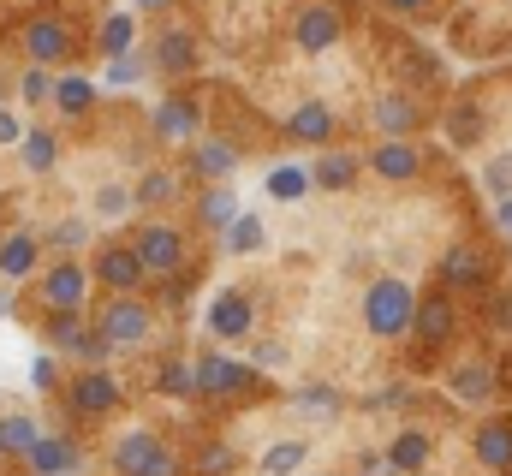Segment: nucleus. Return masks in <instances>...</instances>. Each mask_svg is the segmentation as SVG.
Returning a JSON list of instances; mask_svg holds the SVG:
<instances>
[{"label":"nucleus","mask_w":512,"mask_h":476,"mask_svg":"<svg viewBox=\"0 0 512 476\" xmlns=\"http://www.w3.org/2000/svg\"><path fill=\"white\" fill-rule=\"evenodd\" d=\"M370 167H376V179H387V185H405V179L423 173V149L411 137H382L370 149Z\"/></svg>","instance_id":"dca6fc26"},{"label":"nucleus","mask_w":512,"mask_h":476,"mask_svg":"<svg viewBox=\"0 0 512 476\" xmlns=\"http://www.w3.org/2000/svg\"><path fill=\"white\" fill-rule=\"evenodd\" d=\"M233 465H239V453H233L227 441H209V447L197 453V465H191V471H197V476H227Z\"/></svg>","instance_id":"ea45409f"},{"label":"nucleus","mask_w":512,"mask_h":476,"mask_svg":"<svg viewBox=\"0 0 512 476\" xmlns=\"http://www.w3.org/2000/svg\"><path fill=\"white\" fill-rule=\"evenodd\" d=\"M131 197H137V209H167V203L185 197V179H179L173 167H149V173H137Z\"/></svg>","instance_id":"b1692460"},{"label":"nucleus","mask_w":512,"mask_h":476,"mask_svg":"<svg viewBox=\"0 0 512 476\" xmlns=\"http://www.w3.org/2000/svg\"><path fill=\"white\" fill-rule=\"evenodd\" d=\"M483 191L501 203V197H512V149H501L489 167H483Z\"/></svg>","instance_id":"79ce46f5"},{"label":"nucleus","mask_w":512,"mask_h":476,"mask_svg":"<svg viewBox=\"0 0 512 476\" xmlns=\"http://www.w3.org/2000/svg\"><path fill=\"white\" fill-rule=\"evenodd\" d=\"M120 405H126V387H120V375H114V369H84V375H72V381H66V411H72V417H84V423L114 417Z\"/></svg>","instance_id":"f03ea898"},{"label":"nucleus","mask_w":512,"mask_h":476,"mask_svg":"<svg viewBox=\"0 0 512 476\" xmlns=\"http://www.w3.org/2000/svg\"><path fill=\"white\" fill-rule=\"evenodd\" d=\"M24 54H30V66H60L72 54V24L60 12H36L24 24Z\"/></svg>","instance_id":"9b49d317"},{"label":"nucleus","mask_w":512,"mask_h":476,"mask_svg":"<svg viewBox=\"0 0 512 476\" xmlns=\"http://www.w3.org/2000/svg\"><path fill=\"white\" fill-rule=\"evenodd\" d=\"M304 459H310L304 441H280V447L262 453V476H292V471H304Z\"/></svg>","instance_id":"c9c22d12"},{"label":"nucleus","mask_w":512,"mask_h":476,"mask_svg":"<svg viewBox=\"0 0 512 476\" xmlns=\"http://www.w3.org/2000/svg\"><path fill=\"white\" fill-rule=\"evenodd\" d=\"M471 453H477V465L483 471H512V423L507 417H495V423H483L477 429V441H471Z\"/></svg>","instance_id":"412c9836"},{"label":"nucleus","mask_w":512,"mask_h":476,"mask_svg":"<svg viewBox=\"0 0 512 476\" xmlns=\"http://www.w3.org/2000/svg\"><path fill=\"white\" fill-rule=\"evenodd\" d=\"M340 36H346V12L334 0H304L298 6V18H292V48L298 54H328V48H340Z\"/></svg>","instance_id":"20e7f679"},{"label":"nucleus","mask_w":512,"mask_h":476,"mask_svg":"<svg viewBox=\"0 0 512 476\" xmlns=\"http://www.w3.org/2000/svg\"><path fill=\"white\" fill-rule=\"evenodd\" d=\"M417 119H423V108H417L405 90H387V96L370 102V125H376L382 137H411V131H417Z\"/></svg>","instance_id":"a211bd4d"},{"label":"nucleus","mask_w":512,"mask_h":476,"mask_svg":"<svg viewBox=\"0 0 512 476\" xmlns=\"http://www.w3.org/2000/svg\"><path fill=\"white\" fill-rule=\"evenodd\" d=\"M161 447H167V441H161L155 429H131V435H120V441H114L108 465H114L120 476H137L143 465H149V459H155V453H161Z\"/></svg>","instance_id":"4be33fe9"},{"label":"nucleus","mask_w":512,"mask_h":476,"mask_svg":"<svg viewBox=\"0 0 512 476\" xmlns=\"http://www.w3.org/2000/svg\"><path fill=\"white\" fill-rule=\"evenodd\" d=\"M495 227L512 238V197H501V203H495Z\"/></svg>","instance_id":"603ef678"},{"label":"nucleus","mask_w":512,"mask_h":476,"mask_svg":"<svg viewBox=\"0 0 512 476\" xmlns=\"http://www.w3.org/2000/svg\"><path fill=\"white\" fill-rule=\"evenodd\" d=\"M42 435H48V429H42L36 417H24V411L0 417V459H12V453H30V447H36Z\"/></svg>","instance_id":"c756f323"},{"label":"nucleus","mask_w":512,"mask_h":476,"mask_svg":"<svg viewBox=\"0 0 512 476\" xmlns=\"http://www.w3.org/2000/svg\"><path fill=\"white\" fill-rule=\"evenodd\" d=\"M358 476H399V471H393V459H387V453H364Z\"/></svg>","instance_id":"8fccbe9b"},{"label":"nucleus","mask_w":512,"mask_h":476,"mask_svg":"<svg viewBox=\"0 0 512 476\" xmlns=\"http://www.w3.org/2000/svg\"><path fill=\"white\" fill-rule=\"evenodd\" d=\"M143 280H149V268L137 256V244H102L96 250V286H108L114 298H137Z\"/></svg>","instance_id":"6e6552de"},{"label":"nucleus","mask_w":512,"mask_h":476,"mask_svg":"<svg viewBox=\"0 0 512 476\" xmlns=\"http://www.w3.org/2000/svg\"><path fill=\"white\" fill-rule=\"evenodd\" d=\"M18 161H24L30 173H48V167L60 161V137H54V131H42V125H36V131H24V137H18Z\"/></svg>","instance_id":"7c9ffc66"},{"label":"nucleus","mask_w":512,"mask_h":476,"mask_svg":"<svg viewBox=\"0 0 512 476\" xmlns=\"http://www.w3.org/2000/svg\"><path fill=\"white\" fill-rule=\"evenodd\" d=\"M155 387H161L167 399H191V393H197V363H185V357H167V363L155 369Z\"/></svg>","instance_id":"473e14b6"},{"label":"nucleus","mask_w":512,"mask_h":476,"mask_svg":"<svg viewBox=\"0 0 512 476\" xmlns=\"http://www.w3.org/2000/svg\"><path fill=\"white\" fill-rule=\"evenodd\" d=\"M477 137H483V114H477L471 102H453V108H447V143H453V149H471Z\"/></svg>","instance_id":"72a5a7b5"},{"label":"nucleus","mask_w":512,"mask_h":476,"mask_svg":"<svg viewBox=\"0 0 512 476\" xmlns=\"http://www.w3.org/2000/svg\"><path fill=\"white\" fill-rule=\"evenodd\" d=\"M6 310H12V292H6V286H0V316H6Z\"/></svg>","instance_id":"6e6d98bb"},{"label":"nucleus","mask_w":512,"mask_h":476,"mask_svg":"<svg viewBox=\"0 0 512 476\" xmlns=\"http://www.w3.org/2000/svg\"><path fill=\"white\" fill-rule=\"evenodd\" d=\"M155 137H161L167 149H191V143L203 137V102H191V96H161V108H155Z\"/></svg>","instance_id":"ddd939ff"},{"label":"nucleus","mask_w":512,"mask_h":476,"mask_svg":"<svg viewBox=\"0 0 512 476\" xmlns=\"http://www.w3.org/2000/svg\"><path fill=\"white\" fill-rule=\"evenodd\" d=\"M197 60H203V36H197L191 24L167 18V30L155 36V54H149V66H155L161 78H185V72H191Z\"/></svg>","instance_id":"1a4fd4ad"},{"label":"nucleus","mask_w":512,"mask_h":476,"mask_svg":"<svg viewBox=\"0 0 512 476\" xmlns=\"http://www.w3.org/2000/svg\"><path fill=\"white\" fill-rule=\"evenodd\" d=\"M310 185H316V179H310L304 167H274V173L262 179V191H268L274 203H298V197H310Z\"/></svg>","instance_id":"2f4dec72"},{"label":"nucleus","mask_w":512,"mask_h":476,"mask_svg":"<svg viewBox=\"0 0 512 476\" xmlns=\"http://www.w3.org/2000/svg\"><path fill=\"white\" fill-rule=\"evenodd\" d=\"M54 90H60V78H54L48 66H24V78H18V96H24L30 108H42V102H54Z\"/></svg>","instance_id":"4c0bfd02"},{"label":"nucleus","mask_w":512,"mask_h":476,"mask_svg":"<svg viewBox=\"0 0 512 476\" xmlns=\"http://www.w3.org/2000/svg\"><path fill=\"white\" fill-rule=\"evenodd\" d=\"M447 387H453V399H465V405H489L501 381H495V369H489V363H453Z\"/></svg>","instance_id":"a878e982"},{"label":"nucleus","mask_w":512,"mask_h":476,"mask_svg":"<svg viewBox=\"0 0 512 476\" xmlns=\"http://www.w3.org/2000/svg\"><path fill=\"white\" fill-rule=\"evenodd\" d=\"M489 280H495V262L477 244H453L441 256V292H489Z\"/></svg>","instance_id":"f8f14e48"},{"label":"nucleus","mask_w":512,"mask_h":476,"mask_svg":"<svg viewBox=\"0 0 512 476\" xmlns=\"http://www.w3.org/2000/svg\"><path fill=\"white\" fill-rule=\"evenodd\" d=\"M209 334L215 340H233V346H245L256 334V304L251 292H221L215 304H209Z\"/></svg>","instance_id":"2eb2a0df"},{"label":"nucleus","mask_w":512,"mask_h":476,"mask_svg":"<svg viewBox=\"0 0 512 476\" xmlns=\"http://www.w3.org/2000/svg\"><path fill=\"white\" fill-rule=\"evenodd\" d=\"M24 137V125L12 119V108H0V143H18Z\"/></svg>","instance_id":"3c124183"},{"label":"nucleus","mask_w":512,"mask_h":476,"mask_svg":"<svg viewBox=\"0 0 512 476\" xmlns=\"http://www.w3.org/2000/svg\"><path fill=\"white\" fill-rule=\"evenodd\" d=\"M239 215H245V209H239V191H233V185H203V191H197V227L227 233Z\"/></svg>","instance_id":"aec40b11"},{"label":"nucleus","mask_w":512,"mask_h":476,"mask_svg":"<svg viewBox=\"0 0 512 476\" xmlns=\"http://www.w3.org/2000/svg\"><path fill=\"white\" fill-rule=\"evenodd\" d=\"M256 387V363L245 357H227V352H203L197 357V393L209 399H239Z\"/></svg>","instance_id":"423d86ee"},{"label":"nucleus","mask_w":512,"mask_h":476,"mask_svg":"<svg viewBox=\"0 0 512 476\" xmlns=\"http://www.w3.org/2000/svg\"><path fill=\"white\" fill-rule=\"evenodd\" d=\"M292 405L310 411V417H334V411H340V393H334V387H298Z\"/></svg>","instance_id":"a19ab883"},{"label":"nucleus","mask_w":512,"mask_h":476,"mask_svg":"<svg viewBox=\"0 0 512 476\" xmlns=\"http://www.w3.org/2000/svg\"><path fill=\"white\" fill-rule=\"evenodd\" d=\"M131 42H137V12H108L102 30H96V48H102L108 60H126Z\"/></svg>","instance_id":"cd10ccee"},{"label":"nucleus","mask_w":512,"mask_h":476,"mask_svg":"<svg viewBox=\"0 0 512 476\" xmlns=\"http://www.w3.org/2000/svg\"><path fill=\"white\" fill-rule=\"evenodd\" d=\"M42 244H54V250H84V244H90V221H78V215H72V221H60L54 233L42 238Z\"/></svg>","instance_id":"37998d69"},{"label":"nucleus","mask_w":512,"mask_h":476,"mask_svg":"<svg viewBox=\"0 0 512 476\" xmlns=\"http://www.w3.org/2000/svg\"><path fill=\"white\" fill-rule=\"evenodd\" d=\"M30 387H36V393H54V387H60V363H54L48 352L30 363Z\"/></svg>","instance_id":"a18cd8bd"},{"label":"nucleus","mask_w":512,"mask_h":476,"mask_svg":"<svg viewBox=\"0 0 512 476\" xmlns=\"http://www.w3.org/2000/svg\"><path fill=\"white\" fill-rule=\"evenodd\" d=\"M334 131H340V119H334L328 102H316V96H304V102L286 114V137H292V143H322V149H328Z\"/></svg>","instance_id":"f3484780"},{"label":"nucleus","mask_w":512,"mask_h":476,"mask_svg":"<svg viewBox=\"0 0 512 476\" xmlns=\"http://www.w3.org/2000/svg\"><path fill=\"white\" fill-rule=\"evenodd\" d=\"M387 459H393L399 476H417L423 465H429V435H423V429H399L393 447H387Z\"/></svg>","instance_id":"c85d7f7f"},{"label":"nucleus","mask_w":512,"mask_h":476,"mask_svg":"<svg viewBox=\"0 0 512 476\" xmlns=\"http://www.w3.org/2000/svg\"><path fill=\"white\" fill-rule=\"evenodd\" d=\"M84 334H90V328H84L78 316H54V310H48V322H42V340H48L54 352H78Z\"/></svg>","instance_id":"e433bc0d"},{"label":"nucleus","mask_w":512,"mask_h":476,"mask_svg":"<svg viewBox=\"0 0 512 476\" xmlns=\"http://www.w3.org/2000/svg\"><path fill=\"white\" fill-rule=\"evenodd\" d=\"M96 334H102L114 352H131V346H143V340L155 334V310H149L143 298H108L102 316H96Z\"/></svg>","instance_id":"7ed1b4c3"},{"label":"nucleus","mask_w":512,"mask_h":476,"mask_svg":"<svg viewBox=\"0 0 512 476\" xmlns=\"http://www.w3.org/2000/svg\"><path fill=\"white\" fill-rule=\"evenodd\" d=\"M358 173H364V161H358L352 149H322V161L310 167V179H316L322 191H352Z\"/></svg>","instance_id":"393cba45"},{"label":"nucleus","mask_w":512,"mask_h":476,"mask_svg":"<svg viewBox=\"0 0 512 476\" xmlns=\"http://www.w3.org/2000/svg\"><path fill=\"white\" fill-rule=\"evenodd\" d=\"M24 459H30V471H36V476H72L78 465H84V453H78V441H72V435H42Z\"/></svg>","instance_id":"6ab92c4d"},{"label":"nucleus","mask_w":512,"mask_h":476,"mask_svg":"<svg viewBox=\"0 0 512 476\" xmlns=\"http://www.w3.org/2000/svg\"><path fill=\"white\" fill-rule=\"evenodd\" d=\"M262 221H256V215H239V221H233V227H227V233H221V250H227V256H256V250H262Z\"/></svg>","instance_id":"f704fd0d"},{"label":"nucleus","mask_w":512,"mask_h":476,"mask_svg":"<svg viewBox=\"0 0 512 476\" xmlns=\"http://www.w3.org/2000/svg\"><path fill=\"white\" fill-rule=\"evenodd\" d=\"M137 12H173V0H131Z\"/></svg>","instance_id":"5fc2aeb1"},{"label":"nucleus","mask_w":512,"mask_h":476,"mask_svg":"<svg viewBox=\"0 0 512 476\" xmlns=\"http://www.w3.org/2000/svg\"><path fill=\"white\" fill-rule=\"evenodd\" d=\"M185 173H191V179H203V185H233V173H239V143H233V137L203 131V137L185 149Z\"/></svg>","instance_id":"0eeeda50"},{"label":"nucleus","mask_w":512,"mask_h":476,"mask_svg":"<svg viewBox=\"0 0 512 476\" xmlns=\"http://www.w3.org/2000/svg\"><path fill=\"white\" fill-rule=\"evenodd\" d=\"M411 316H417V292L399 280V274H382L370 292H364V328L376 340H405L411 334Z\"/></svg>","instance_id":"f257e3e1"},{"label":"nucleus","mask_w":512,"mask_h":476,"mask_svg":"<svg viewBox=\"0 0 512 476\" xmlns=\"http://www.w3.org/2000/svg\"><path fill=\"white\" fill-rule=\"evenodd\" d=\"M387 12H423V6H429V0H382Z\"/></svg>","instance_id":"864d4df0"},{"label":"nucleus","mask_w":512,"mask_h":476,"mask_svg":"<svg viewBox=\"0 0 512 476\" xmlns=\"http://www.w3.org/2000/svg\"><path fill=\"white\" fill-rule=\"evenodd\" d=\"M489 328H501V334H512V292H501V298L489 304Z\"/></svg>","instance_id":"09e8293b"},{"label":"nucleus","mask_w":512,"mask_h":476,"mask_svg":"<svg viewBox=\"0 0 512 476\" xmlns=\"http://www.w3.org/2000/svg\"><path fill=\"white\" fill-rule=\"evenodd\" d=\"M131 244H137L143 268H149V274H161V280H167V274H179V268H185V250H191V238L179 233L173 221H143Z\"/></svg>","instance_id":"39448f33"},{"label":"nucleus","mask_w":512,"mask_h":476,"mask_svg":"<svg viewBox=\"0 0 512 476\" xmlns=\"http://www.w3.org/2000/svg\"><path fill=\"white\" fill-rule=\"evenodd\" d=\"M131 209H137L131 185H102V191H96V215H102V221H120V215H131Z\"/></svg>","instance_id":"58836bf2"},{"label":"nucleus","mask_w":512,"mask_h":476,"mask_svg":"<svg viewBox=\"0 0 512 476\" xmlns=\"http://www.w3.org/2000/svg\"><path fill=\"white\" fill-rule=\"evenodd\" d=\"M96 96H102V84H96V78L66 72V78H60V90H54V108H60L66 119H84L90 108H96Z\"/></svg>","instance_id":"bb28decb"},{"label":"nucleus","mask_w":512,"mask_h":476,"mask_svg":"<svg viewBox=\"0 0 512 476\" xmlns=\"http://www.w3.org/2000/svg\"><path fill=\"white\" fill-rule=\"evenodd\" d=\"M411 334H417L423 346H447V340L459 334V304H453V292H423V298H417V316H411Z\"/></svg>","instance_id":"4468645a"},{"label":"nucleus","mask_w":512,"mask_h":476,"mask_svg":"<svg viewBox=\"0 0 512 476\" xmlns=\"http://www.w3.org/2000/svg\"><path fill=\"white\" fill-rule=\"evenodd\" d=\"M137 476H185V459H179L173 447H161V453H155V459H149Z\"/></svg>","instance_id":"49530a36"},{"label":"nucleus","mask_w":512,"mask_h":476,"mask_svg":"<svg viewBox=\"0 0 512 476\" xmlns=\"http://www.w3.org/2000/svg\"><path fill=\"white\" fill-rule=\"evenodd\" d=\"M251 363L256 369H280V363H286V346H280V340H256Z\"/></svg>","instance_id":"de8ad7c7"},{"label":"nucleus","mask_w":512,"mask_h":476,"mask_svg":"<svg viewBox=\"0 0 512 476\" xmlns=\"http://www.w3.org/2000/svg\"><path fill=\"white\" fill-rule=\"evenodd\" d=\"M90 268H78V262H54V268H42V304L54 310V316H78L84 304H90Z\"/></svg>","instance_id":"9d476101"},{"label":"nucleus","mask_w":512,"mask_h":476,"mask_svg":"<svg viewBox=\"0 0 512 476\" xmlns=\"http://www.w3.org/2000/svg\"><path fill=\"white\" fill-rule=\"evenodd\" d=\"M149 72V60L143 54H126V60H108V84H137Z\"/></svg>","instance_id":"c03bdc74"},{"label":"nucleus","mask_w":512,"mask_h":476,"mask_svg":"<svg viewBox=\"0 0 512 476\" xmlns=\"http://www.w3.org/2000/svg\"><path fill=\"white\" fill-rule=\"evenodd\" d=\"M42 262V238L36 233H6L0 238V280H30Z\"/></svg>","instance_id":"5701e85b"}]
</instances>
